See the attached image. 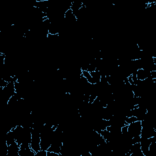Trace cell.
<instances>
[{
  "label": "cell",
  "instance_id": "5b68a950",
  "mask_svg": "<svg viewBox=\"0 0 156 156\" xmlns=\"http://www.w3.org/2000/svg\"><path fill=\"white\" fill-rule=\"evenodd\" d=\"M83 6V2L80 1H72L71 4V9L73 11V14L76 16V13L79 11V10L82 8Z\"/></svg>",
  "mask_w": 156,
  "mask_h": 156
},
{
  "label": "cell",
  "instance_id": "3957f363",
  "mask_svg": "<svg viewBox=\"0 0 156 156\" xmlns=\"http://www.w3.org/2000/svg\"><path fill=\"white\" fill-rule=\"evenodd\" d=\"M20 145L15 142L8 146L7 156H19Z\"/></svg>",
  "mask_w": 156,
  "mask_h": 156
},
{
  "label": "cell",
  "instance_id": "52a82bcc",
  "mask_svg": "<svg viewBox=\"0 0 156 156\" xmlns=\"http://www.w3.org/2000/svg\"><path fill=\"white\" fill-rule=\"evenodd\" d=\"M121 132L122 135L126 136L128 132V124H126L121 128Z\"/></svg>",
  "mask_w": 156,
  "mask_h": 156
},
{
  "label": "cell",
  "instance_id": "6da1fadb",
  "mask_svg": "<svg viewBox=\"0 0 156 156\" xmlns=\"http://www.w3.org/2000/svg\"><path fill=\"white\" fill-rule=\"evenodd\" d=\"M30 147L35 153L41 150L40 131L33 127L31 130V141L30 143Z\"/></svg>",
  "mask_w": 156,
  "mask_h": 156
},
{
  "label": "cell",
  "instance_id": "7a4b0ae2",
  "mask_svg": "<svg viewBox=\"0 0 156 156\" xmlns=\"http://www.w3.org/2000/svg\"><path fill=\"white\" fill-rule=\"evenodd\" d=\"M142 126L141 121H136L131 124H128V132L127 135L130 138L140 135Z\"/></svg>",
  "mask_w": 156,
  "mask_h": 156
},
{
  "label": "cell",
  "instance_id": "8992f818",
  "mask_svg": "<svg viewBox=\"0 0 156 156\" xmlns=\"http://www.w3.org/2000/svg\"><path fill=\"white\" fill-rule=\"evenodd\" d=\"M138 121V119L135 116H130V117H126L125 118V122H126L127 124H131V123H132L135 121Z\"/></svg>",
  "mask_w": 156,
  "mask_h": 156
},
{
  "label": "cell",
  "instance_id": "277c9868",
  "mask_svg": "<svg viewBox=\"0 0 156 156\" xmlns=\"http://www.w3.org/2000/svg\"><path fill=\"white\" fill-rule=\"evenodd\" d=\"M136 75L138 80H144L147 77H151V71L143 68H140L136 70Z\"/></svg>",
  "mask_w": 156,
  "mask_h": 156
}]
</instances>
